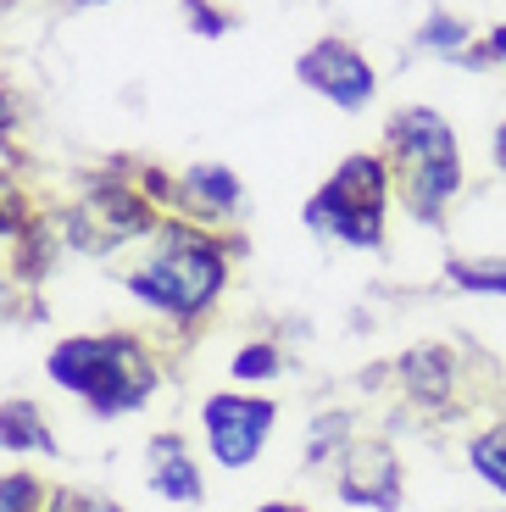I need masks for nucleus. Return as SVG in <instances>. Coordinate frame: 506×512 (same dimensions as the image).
<instances>
[{"label": "nucleus", "mask_w": 506, "mask_h": 512, "mask_svg": "<svg viewBox=\"0 0 506 512\" xmlns=\"http://www.w3.org/2000/svg\"><path fill=\"white\" fill-rule=\"evenodd\" d=\"M384 145H390V173L395 195L418 223H440L451 212V201L462 195V140L434 106H401L384 123Z\"/></svg>", "instance_id": "nucleus-1"}, {"label": "nucleus", "mask_w": 506, "mask_h": 512, "mask_svg": "<svg viewBox=\"0 0 506 512\" xmlns=\"http://www.w3.org/2000/svg\"><path fill=\"white\" fill-rule=\"evenodd\" d=\"M45 373L67 396H84L101 418L140 407L156 390V368L145 362L140 340H128V334H73L51 351Z\"/></svg>", "instance_id": "nucleus-2"}, {"label": "nucleus", "mask_w": 506, "mask_h": 512, "mask_svg": "<svg viewBox=\"0 0 506 512\" xmlns=\"http://www.w3.org/2000/svg\"><path fill=\"white\" fill-rule=\"evenodd\" d=\"M217 284H223V251L201 229H162L151 251L128 268V290L167 318L206 312L217 301Z\"/></svg>", "instance_id": "nucleus-3"}, {"label": "nucleus", "mask_w": 506, "mask_h": 512, "mask_svg": "<svg viewBox=\"0 0 506 512\" xmlns=\"http://www.w3.org/2000/svg\"><path fill=\"white\" fill-rule=\"evenodd\" d=\"M390 156H351L334 167V179L306 201V229L351 251H379L390 229Z\"/></svg>", "instance_id": "nucleus-4"}, {"label": "nucleus", "mask_w": 506, "mask_h": 512, "mask_svg": "<svg viewBox=\"0 0 506 512\" xmlns=\"http://www.w3.org/2000/svg\"><path fill=\"white\" fill-rule=\"evenodd\" d=\"M206 423V446H212L217 468H251L262 457L267 435H273V401H256V396H212L201 407Z\"/></svg>", "instance_id": "nucleus-5"}, {"label": "nucleus", "mask_w": 506, "mask_h": 512, "mask_svg": "<svg viewBox=\"0 0 506 512\" xmlns=\"http://www.w3.org/2000/svg\"><path fill=\"white\" fill-rule=\"evenodd\" d=\"M295 73H301L306 90H317L329 106H340V112H362V106L379 95V78H373L367 56L356 51L351 39H317L312 51L301 56Z\"/></svg>", "instance_id": "nucleus-6"}, {"label": "nucleus", "mask_w": 506, "mask_h": 512, "mask_svg": "<svg viewBox=\"0 0 506 512\" xmlns=\"http://www.w3.org/2000/svg\"><path fill=\"white\" fill-rule=\"evenodd\" d=\"M340 501L367 512H395L401 507V457L384 440H351L340 457V479H334Z\"/></svg>", "instance_id": "nucleus-7"}, {"label": "nucleus", "mask_w": 506, "mask_h": 512, "mask_svg": "<svg viewBox=\"0 0 506 512\" xmlns=\"http://www.w3.org/2000/svg\"><path fill=\"white\" fill-rule=\"evenodd\" d=\"M73 245L78 251H112V245L145 234V201L134 190H95L89 201L73 206Z\"/></svg>", "instance_id": "nucleus-8"}, {"label": "nucleus", "mask_w": 506, "mask_h": 512, "mask_svg": "<svg viewBox=\"0 0 506 512\" xmlns=\"http://www.w3.org/2000/svg\"><path fill=\"white\" fill-rule=\"evenodd\" d=\"M401 390L423 407H451L456 396V357L445 346H412L401 357Z\"/></svg>", "instance_id": "nucleus-9"}, {"label": "nucleus", "mask_w": 506, "mask_h": 512, "mask_svg": "<svg viewBox=\"0 0 506 512\" xmlns=\"http://www.w3.org/2000/svg\"><path fill=\"white\" fill-rule=\"evenodd\" d=\"M151 490L167 501H178V507H195V501H201V474H195L190 451L167 435L151 440Z\"/></svg>", "instance_id": "nucleus-10"}, {"label": "nucleus", "mask_w": 506, "mask_h": 512, "mask_svg": "<svg viewBox=\"0 0 506 512\" xmlns=\"http://www.w3.org/2000/svg\"><path fill=\"white\" fill-rule=\"evenodd\" d=\"M178 201L190 206V212H206V218H228L240 206V179L217 162H201L178 179Z\"/></svg>", "instance_id": "nucleus-11"}, {"label": "nucleus", "mask_w": 506, "mask_h": 512, "mask_svg": "<svg viewBox=\"0 0 506 512\" xmlns=\"http://www.w3.org/2000/svg\"><path fill=\"white\" fill-rule=\"evenodd\" d=\"M0 451H56L45 412L34 401H6L0 407Z\"/></svg>", "instance_id": "nucleus-12"}, {"label": "nucleus", "mask_w": 506, "mask_h": 512, "mask_svg": "<svg viewBox=\"0 0 506 512\" xmlns=\"http://www.w3.org/2000/svg\"><path fill=\"white\" fill-rule=\"evenodd\" d=\"M445 279H451L462 295H506V251L451 256V262H445Z\"/></svg>", "instance_id": "nucleus-13"}, {"label": "nucleus", "mask_w": 506, "mask_h": 512, "mask_svg": "<svg viewBox=\"0 0 506 512\" xmlns=\"http://www.w3.org/2000/svg\"><path fill=\"white\" fill-rule=\"evenodd\" d=\"M468 468L506 501V423H490L468 440Z\"/></svg>", "instance_id": "nucleus-14"}, {"label": "nucleus", "mask_w": 506, "mask_h": 512, "mask_svg": "<svg viewBox=\"0 0 506 512\" xmlns=\"http://www.w3.org/2000/svg\"><path fill=\"white\" fill-rule=\"evenodd\" d=\"M418 45H423V51H440V56H456V62H462V56L473 51V28L462 23V17H451V12H434L429 23L418 28Z\"/></svg>", "instance_id": "nucleus-15"}, {"label": "nucleus", "mask_w": 506, "mask_h": 512, "mask_svg": "<svg viewBox=\"0 0 506 512\" xmlns=\"http://www.w3.org/2000/svg\"><path fill=\"white\" fill-rule=\"evenodd\" d=\"M345 446H351V418H340V412H329V418H317L312 440H306V462H329V457H345Z\"/></svg>", "instance_id": "nucleus-16"}, {"label": "nucleus", "mask_w": 506, "mask_h": 512, "mask_svg": "<svg viewBox=\"0 0 506 512\" xmlns=\"http://www.w3.org/2000/svg\"><path fill=\"white\" fill-rule=\"evenodd\" d=\"M45 490H39L34 474H6L0 479V512H39Z\"/></svg>", "instance_id": "nucleus-17"}, {"label": "nucleus", "mask_w": 506, "mask_h": 512, "mask_svg": "<svg viewBox=\"0 0 506 512\" xmlns=\"http://www.w3.org/2000/svg\"><path fill=\"white\" fill-rule=\"evenodd\" d=\"M279 373V351L273 346H245L240 357H234V379H273Z\"/></svg>", "instance_id": "nucleus-18"}, {"label": "nucleus", "mask_w": 506, "mask_h": 512, "mask_svg": "<svg viewBox=\"0 0 506 512\" xmlns=\"http://www.w3.org/2000/svg\"><path fill=\"white\" fill-rule=\"evenodd\" d=\"M51 512H117V507L106 496H89V490H62L51 501Z\"/></svg>", "instance_id": "nucleus-19"}, {"label": "nucleus", "mask_w": 506, "mask_h": 512, "mask_svg": "<svg viewBox=\"0 0 506 512\" xmlns=\"http://www.w3.org/2000/svg\"><path fill=\"white\" fill-rule=\"evenodd\" d=\"M17 223H23V195H17V184L0 179V234H17Z\"/></svg>", "instance_id": "nucleus-20"}, {"label": "nucleus", "mask_w": 506, "mask_h": 512, "mask_svg": "<svg viewBox=\"0 0 506 512\" xmlns=\"http://www.w3.org/2000/svg\"><path fill=\"white\" fill-rule=\"evenodd\" d=\"M484 56H490V62H501V67H506V23H495L490 34H484Z\"/></svg>", "instance_id": "nucleus-21"}, {"label": "nucleus", "mask_w": 506, "mask_h": 512, "mask_svg": "<svg viewBox=\"0 0 506 512\" xmlns=\"http://www.w3.org/2000/svg\"><path fill=\"white\" fill-rule=\"evenodd\" d=\"M495 167H501V173H506V123L495 128Z\"/></svg>", "instance_id": "nucleus-22"}, {"label": "nucleus", "mask_w": 506, "mask_h": 512, "mask_svg": "<svg viewBox=\"0 0 506 512\" xmlns=\"http://www.w3.org/2000/svg\"><path fill=\"white\" fill-rule=\"evenodd\" d=\"M0 128H12V101L0 95Z\"/></svg>", "instance_id": "nucleus-23"}, {"label": "nucleus", "mask_w": 506, "mask_h": 512, "mask_svg": "<svg viewBox=\"0 0 506 512\" xmlns=\"http://www.w3.org/2000/svg\"><path fill=\"white\" fill-rule=\"evenodd\" d=\"M256 512H306V507H290V501H273V507H256Z\"/></svg>", "instance_id": "nucleus-24"}, {"label": "nucleus", "mask_w": 506, "mask_h": 512, "mask_svg": "<svg viewBox=\"0 0 506 512\" xmlns=\"http://www.w3.org/2000/svg\"><path fill=\"white\" fill-rule=\"evenodd\" d=\"M78 6H95V0H78Z\"/></svg>", "instance_id": "nucleus-25"}]
</instances>
